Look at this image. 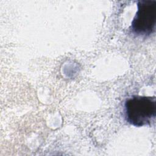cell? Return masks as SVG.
Instances as JSON below:
<instances>
[{"mask_svg": "<svg viewBox=\"0 0 156 156\" xmlns=\"http://www.w3.org/2000/svg\"><path fill=\"white\" fill-rule=\"evenodd\" d=\"M124 116L130 124L135 127L149 125L156 116L155 96L133 95L124 102Z\"/></svg>", "mask_w": 156, "mask_h": 156, "instance_id": "1", "label": "cell"}, {"mask_svg": "<svg viewBox=\"0 0 156 156\" xmlns=\"http://www.w3.org/2000/svg\"><path fill=\"white\" fill-rule=\"evenodd\" d=\"M156 25V1L141 0L132 21L131 32L138 37H147L154 32Z\"/></svg>", "mask_w": 156, "mask_h": 156, "instance_id": "2", "label": "cell"}]
</instances>
